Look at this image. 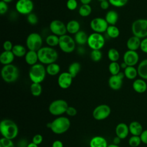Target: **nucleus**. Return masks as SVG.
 I'll return each mask as SVG.
<instances>
[{
	"mask_svg": "<svg viewBox=\"0 0 147 147\" xmlns=\"http://www.w3.org/2000/svg\"><path fill=\"white\" fill-rule=\"evenodd\" d=\"M0 131L3 137L13 140L18 135V127L12 120L4 119L0 123Z\"/></svg>",
	"mask_w": 147,
	"mask_h": 147,
	"instance_id": "nucleus-1",
	"label": "nucleus"
},
{
	"mask_svg": "<svg viewBox=\"0 0 147 147\" xmlns=\"http://www.w3.org/2000/svg\"><path fill=\"white\" fill-rule=\"evenodd\" d=\"M38 61L42 64L48 65L55 63L58 59L57 51L51 47H42L38 51Z\"/></svg>",
	"mask_w": 147,
	"mask_h": 147,
	"instance_id": "nucleus-2",
	"label": "nucleus"
},
{
	"mask_svg": "<svg viewBox=\"0 0 147 147\" xmlns=\"http://www.w3.org/2000/svg\"><path fill=\"white\" fill-rule=\"evenodd\" d=\"M70 125L71 122L67 117L60 116L50 122L48 126L55 134H61L69 129Z\"/></svg>",
	"mask_w": 147,
	"mask_h": 147,
	"instance_id": "nucleus-3",
	"label": "nucleus"
},
{
	"mask_svg": "<svg viewBox=\"0 0 147 147\" xmlns=\"http://www.w3.org/2000/svg\"><path fill=\"white\" fill-rule=\"evenodd\" d=\"M46 74V68L41 63L31 66L29 71V77L32 83H41L45 79Z\"/></svg>",
	"mask_w": 147,
	"mask_h": 147,
	"instance_id": "nucleus-4",
	"label": "nucleus"
},
{
	"mask_svg": "<svg viewBox=\"0 0 147 147\" xmlns=\"http://www.w3.org/2000/svg\"><path fill=\"white\" fill-rule=\"evenodd\" d=\"M2 79L6 83L16 82L20 75V71L17 66L13 64L3 65L1 71Z\"/></svg>",
	"mask_w": 147,
	"mask_h": 147,
	"instance_id": "nucleus-5",
	"label": "nucleus"
},
{
	"mask_svg": "<svg viewBox=\"0 0 147 147\" xmlns=\"http://www.w3.org/2000/svg\"><path fill=\"white\" fill-rule=\"evenodd\" d=\"M131 32L133 36L144 38L147 37V19H137L131 25Z\"/></svg>",
	"mask_w": 147,
	"mask_h": 147,
	"instance_id": "nucleus-6",
	"label": "nucleus"
},
{
	"mask_svg": "<svg viewBox=\"0 0 147 147\" xmlns=\"http://www.w3.org/2000/svg\"><path fill=\"white\" fill-rule=\"evenodd\" d=\"M67 102L64 99H56L52 102L49 107V112L53 115L60 116L66 113L68 107Z\"/></svg>",
	"mask_w": 147,
	"mask_h": 147,
	"instance_id": "nucleus-7",
	"label": "nucleus"
},
{
	"mask_svg": "<svg viewBox=\"0 0 147 147\" xmlns=\"http://www.w3.org/2000/svg\"><path fill=\"white\" fill-rule=\"evenodd\" d=\"M87 44L92 50H100L105 45V38L101 33L93 32L88 36Z\"/></svg>",
	"mask_w": 147,
	"mask_h": 147,
	"instance_id": "nucleus-8",
	"label": "nucleus"
},
{
	"mask_svg": "<svg viewBox=\"0 0 147 147\" xmlns=\"http://www.w3.org/2000/svg\"><path fill=\"white\" fill-rule=\"evenodd\" d=\"M26 45L29 50L37 52L42 47L41 36L36 32L30 33L26 39Z\"/></svg>",
	"mask_w": 147,
	"mask_h": 147,
	"instance_id": "nucleus-9",
	"label": "nucleus"
},
{
	"mask_svg": "<svg viewBox=\"0 0 147 147\" xmlns=\"http://www.w3.org/2000/svg\"><path fill=\"white\" fill-rule=\"evenodd\" d=\"M76 42L75 40L69 35L64 34L59 37V47L64 53H69L75 49Z\"/></svg>",
	"mask_w": 147,
	"mask_h": 147,
	"instance_id": "nucleus-10",
	"label": "nucleus"
},
{
	"mask_svg": "<svg viewBox=\"0 0 147 147\" xmlns=\"http://www.w3.org/2000/svg\"><path fill=\"white\" fill-rule=\"evenodd\" d=\"M16 11L22 15H28L32 13L34 4L32 0H18L15 5Z\"/></svg>",
	"mask_w": 147,
	"mask_h": 147,
	"instance_id": "nucleus-11",
	"label": "nucleus"
},
{
	"mask_svg": "<svg viewBox=\"0 0 147 147\" xmlns=\"http://www.w3.org/2000/svg\"><path fill=\"white\" fill-rule=\"evenodd\" d=\"M111 114L110 107L106 104H102L96 106L92 112L94 118L97 121H101L107 118Z\"/></svg>",
	"mask_w": 147,
	"mask_h": 147,
	"instance_id": "nucleus-12",
	"label": "nucleus"
},
{
	"mask_svg": "<svg viewBox=\"0 0 147 147\" xmlns=\"http://www.w3.org/2000/svg\"><path fill=\"white\" fill-rule=\"evenodd\" d=\"M90 26L94 32L102 34L106 32L109 24L105 18L96 17L91 21Z\"/></svg>",
	"mask_w": 147,
	"mask_h": 147,
	"instance_id": "nucleus-13",
	"label": "nucleus"
},
{
	"mask_svg": "<svg viewBox=\"0 0 147 147\" xmlns=\"http://www.w3.org/2000/svg\"><path fill=\"white\" fill-rule=\"evenodd\" d=\"M49 29L52 34L59 37L66 34L67 32L66 25L63 21L59 20H54L51 22Z\"/></svg>",
	"mask_w": 147,
	"mask_h": 147,
	"instance_id": "nucleus-14",
	"label": "nucleus"
},
{
	"mask_svg": "<svg viewBox=\"0 0 147 147\" xmlns=\"http://www.w3.org/2000/svg\"><path fill=\"white\" fill-rule=\"evenodd\" d=\"M125 77L123 72H120L115 75H111L108 80L109 86L113 90H119L123 84V79Z\"/></svg>",
	"mask_w": 147,
	"mask_h": 147,
	"instance_id": "nucleus-15",
	"label": "nucleus"
},
{
	"mask_svg": "<svg viewBox=\"0 0 147 147\" xmlns=\"http://www.w3.org/2000/svg\"><path fill=\"white\" fill-rule=\"evenodd\" d=\"M123 60L127 66H134L139 61V55L135 51L127 50L124 53Z\"/></svg>",
	"mask_w": 147,
	"mask_h": 147,
	"instance_id": "nucleus-16",
	"label": "nucleus"
},
{
	"mask_svg": "<svg viewBox=\"0 0 147 147\" xmlns=\"http://www.w3.org/2000/svg\"><path fill=\"white\" fill-rule=\"evenodd\" d=\"M73 77L68 72L61 73L57 78V84L62 89L69 88L72 83Z\"/></svg>",
	"mask_w": 147,
	"mask_h": 147,
	"instance_id": "nucleus-17",
	"label": "nucleus"
},
{
	"mask_svg": "<svg viewBox=\"0 0 147 147\" xmlns=\"http://www.w3.org/2000/svg\"><path fill=\"white\" fill-rule=\"evenodd\" d=\"M115 131L116 136L118 137L121 140L126 138L130 133L129 126L123 122L119 123L116 126Z\"/></svg>",
	"mask_w": 147,
	"mask_h": 147,
	"instance_id": "nucleus-18",
	"label": "nucleus"
},
{
	"mask_svg": "<svg viewBox=\"0 0 147 147\" xmlns=\"http://www.w3.org/2000/svg\"><path fill=\"white\" fill-rule=\"evenodd\" d=\"M133 90L137 93L142 94L145 92L147 90V84L144 79H136L132 84Z\"/></svg>",
	"mask_w": 147,
	"mask_h": 147,
	"instance_id": "nucleus-19",
	"label": "nucleus"
},
{
	"mask_svg": "<svg viewBox=\"0 0 147 147\" xmlns=\"http://www.w3.org/2000/svg\"><path fill=\"white\" fill-rule=\"evenodd\" d=\"M141 42V38L135 36H133L127 40L126 42V47L128 50L136 51L137 49L140 48Z\"/></svg>",
	"mask_w": 147,
	"mask_h": 147,
	"instance_id": "nucleus-20",
	"label": "nucleus"
},
{
	"mask_svg": "<svg viewBox=\"0 0 147 147\" xmlns=\"http://www.w3.org/2000/svg\"><path fill=\"white\" fill-rule=\"evenodd\" d=\"M90 147H107L108 144L106 138L102 136L93 137L89 143Z\"/></svg>",
	"mask_w": 147,
	"mask_h": 147,
	"instance_id": "nucleus-21",
	"label": "nucleus"
},
{
	"mask_svg": "<svg viewBox=\"0 0 147 147\" xmlns=\"http://www.w3.org/2000/svg\"><path fill=\"white\" fill-rule=\"evenodd\" d=\"M15 56L12 51H3L0 55V62L3 65L12 64Z\"/></svg>",
	"mask_w": 147,
	"mask_h": 147,
	"instance_id": "nucleus-22",
	"label": "nucleus"
},
{
	"mask_svg": "<svg viewBox=\"0 0 147 147\" xmlns=\"http://www.w3.org/2000/svg\"><path fill=\"white\" fill-rule=\"evenodd\" d=\"M24 57L26 63L31 66L37 64L38 61L37 52L36 51L29 50Z\"/></svg>",
	"mask_w": 147,
	"mask_h": 147,
	"instance_id": "nucleus-23",
	"label": "nucleus"
},
{
	"mask_svg": "<svg viewBox=\"0 0 147 147\" xmlns=\"http://www.w3.org/2000/svg\"><path fill=\"white\" fill-rule=\"evenodd\" d=\"M129 132L132 136H140L143 131V128L142 125L137 121H133L130 123L129 125Z\"/></svg>",
	"mask_w": 147,
	"mask_h": 147,
	"instance_id": "nucleus-24",
	"label": "nucleus"
},
{
	"mask_svg": "<svg viewBox=\"0 0 147 147\" xmlns=\"http://www.w3.org/2000/svg\"><path fill=\"white\" fill-rule=\"evenodd\" d=\"M67 31L69 34H75L80 30V25L79 22L75 20L69 21L66 24Z\"/></svg>",
	"mask_w": 147,
	"mask_h": 147,
	"instance_id": "nucleus-25",
	"label": "nucleus"
},
{
	"mask_svg": "<svg viewBox=\"0 0 147 147\" xmlns=\"http://www.w3.org/2000/svg\"><path fill=\"white\" fill-rule=\"evenodd\" d=\"M105 19L110 25H115L118 20V14L115 10H109L106 13Z\"/></svg>",
	"mask_w": 147,
	"mask_h": 147,
	"instance_id": "nucleus-26",
	"label": "nucleus"
},
{
	"mask_svg": "<svg viewBox=\"0 0 147 147\" xmlns=\"http://www.w3.org/2000/svg\"><path fill=\"white\" fill-rule=\"evenodd\" d=\"M138 75L144 80H147V59L142 60L137 67Z\"/></svg>",
	"mask_w": 147,
	"mask_h": 147,
	"instance_id": "nucleus-27",
	"label": "nucleus"
},
{
	"mask_svg": "<svg viewBox=\"0 0 147 147\" xmlns=\"http://www.w3.org/2000/svg\"><path fill=\"white\" fill-rule=\"evenodd\" d=\"M88 37L87 33L83 30H79L75 34L74 40L76 44L79 45H83L87 43Z\"/></svg>",
	"mask_w": 147,
	"mask_h": 147,
	"instance_id": "nucleus-28",
	"label": "nucleus"
},
{
	"mask_svg": "<svg viewBox=\"0 0 147 147\" xmlns=\"http://www.w3.org/2000/svg\"><path fill=\"white\" fill-rule=\"evenodd\" d=\"M11 51L14 55L18 57H22L25 56L27 52L25 47L21 44L14 45Z\"/></svg>",
	"mask_w": 147,
	"mask_h": 147,
	"instance_id": "nucleus-29",
	"label": "nucleus"
},
{
	"mask_svg": "<svg viewBox=\"0 0 147 147\" xmlns=\"http://www.w3.org/2000/svg\"><path fill=\"white\" fill-rule=\"evenodd\" d=\"M125 76L130 80L134 79L138 75L137 69L133 66H127L123 72Z\"/></svg>",
	"mask_w": 147,
	"mask_h": 147,
	"instance_id": "nucleus-30",
	"label": "nucleus"
},
{
	"mask_svg": "<svg viewBox=\"0 0 147 147\" xmlns=\"http://www.w3.org/2000/svg\"><path fill=\"white\" fill-rule=\"evenodd\" d=\"M46 71L47 74L48 75L51 76H55L60 72V67L58 64L53 63L47 65L46 67Z\"/></svg>",
	"mask_w": 147,
	"mask_h": 147,
	"instance_id": "nucleus-31",
	"label": "nucleus"
},
{
	"mask_svg": "<svg viewBox=\"0 0 147 147\" xmlns=\"http://www.w3.org/2000/svg\"><path fill=\"white\" fill-rule=\"evenodd\" d=\"M81 68L80 64L79 62H72L68 67V72L71 75L73 78H75L78 73L80 72Z\"/></svg>",
	"mask_w": 147,
	"mask_h": 147,
	"instance_id": "nucleus-32",
	"label": "nucleus"
},
{
	"mask_svg": "<svg viewBox=\"0 0 147 147\" xmlns=\"http://www.w3.org/2000/svg\"><path fill=\"white\" fill-rule=\"evenodd\" d=\"M106 32L107 35L111 38H117L120 34L119 29L115 25H109Z\"/></svg>",
	"mask_w": 147,
	"mask_h": 147,
	"instance_id": "nucleus-33",
	"label": "nucleus"
},
{
	"mask_svg": "<svg viewBox=\"0 0 147 147\" xmlns=\"http://www.w3.org/2000/svg\"><path fill=\"white\" fill-rule=\"evenodd\" d=\"M45 41L48 46L53 48V47L59 45V37L53 34H49L46 37Z\"/></svg>",
	"mask_w": 147,
	"mask_h": 147,
	"instance_id": "nucleus-34",
	"label": "nucleus"
},
{
	"mask_svg": "<svg viewBox=\"0 0 147 147\" xmlns=\"http://www.w3.org/2000/svg\"><path fill=\"white\" fill-rule=\"evenodd\" d=\"M107 57L111 62H117L120 57V55L117 49L112 48L109 49L107 52Z\"/></svg>",
	"mask_w": 147,
	"mask_h": 147,
	"instance_id": "nucleus-35",
	"label": "nucleus"
},
{
	"mask_svg": "<svg viewBox=\"0 0 147 147\" xmlns=\"http://www.w3.org/2000/svg\"><path fill=\"white\" fill-rule=\"evenodd\" d=\"M92 12V7L90 5H82L78 10V13L81 17H86L89 16Z\"/></svg>",
	"mask_w": 147,
	"mask_h": 147,
	"instance_id": "nucleus-36",
	"label": "nucleus"
},
{
	"mask_svg": "<svg viewBox=\"0 0 147 147\" xmlns=\"http://www.w3.org/2000/svg\"><path fill=\"white\" fill-rule=\"evenodd\" d=\"M30 92L34 96H38L42 93V86L40 83H32L30 87Z\"/></svg>",
	"mask_w": 147,
	"mask_h": 147,
	"instance_id": "nucleus-37",
	"label": "nucleus"
},
{
	"mask_svg": "<svg viewBox=\"0 0 147 147\" xmlns=\"http://www.w3.org/2000/svg\"><path fill=\"white\" fill-rule=\"evenodd\" d=\"M109 71L111 75H115L120 72L121 66L118 62H111L109 65Z\"/></svg>",
	"mask_w": 147,
	"mask_h": 147,
	"instance_id": "nucleus-38",
	"label": "nucleus"
},
{
	"mask_svg": "<svg viewBox=\"0 0 147 147\" xmlns=\"http://www.w3.org/2000/svg\"><path fill=\"white\" fill-rule=\"evenodd\" d=\"M141 140L140 136H132L129 139L128 143L131 147H137L141 143Z\"/></svg>",
	"mask_w": 147,
	"mask_h": 147,
	"instance_id": "nucleus-39",
	"label": "nucleus"
},
{
	"mask_svg": "<svg viewBox=\"0 0 147 147\" xmlns=\"http://www.w3.org/2000/svg\"><path fill=\"white\" fill-rule=\"evenodd\" d=\"M91 59L94 62L100 61L102 57V53L100 50H92L90 53Z\"/></svg>",
	"mask_w": 147,
	"mask_h": 147,
	"instance_id": "nucleus-40",
	"label": "nucleus"
},
{
	"mask_svg": "<svg viewBox=\"0 0 147 147\" xmlns=\"http://www.w3.org/2000/svg\"><path fill=\"white\" fill-rule=\"evenodd\" d=\"M110 4L116 7L124 6L128 2V0H108Z\"/></svg>",
	"mask_w": 147,
	"mask_h": 147,
	"instance_id": "nucleus-41",
	"label": "nucleus"
},
{
	"mask_svg": "<svg viewBox=\"0 0 147 147\" xmlns=\"http://www.w3.org/2000/svg\"><path fill=\"white\" fill-rule=\"evenodd\" d=\"M0 147H14L12 140L2 137L0 139Z\"/></svg>",
	"mask_w": 147,
	"mask_h": 147,
	"instance_id": "nucleus-42",
	"label": "nucleus"
},
{
	"mask_svg": "<svg viewBox=\"0 0 147 147\" xmlns=\"http://www.w3.org/2000/svg\"><path fill=\"white\" fill-rule=\"evenodd\" d=\"M27 21L32 25H36L38 22V17L36 14L31 13L27 16Z\"/></svg>",
	"mask_w": 147,
	"mask_h": 147,
	"instance_id": "nucleus-43",
	"label": "nucleus"
},
{
	"mask_svg": "<svg viewBox=\"0 0 147 147\" xmlns=\"http://www.w3.org/2000/svg\"><path fill=\"white\" fill-rule=\"evenodd\" d=\"M66 6L69 10H75L78 7V2L76 0H67Z\"/></svg>",
	"mask_w": 147,
	"mask_h": 147,
	"instance_id": "nucleus-44",
	"label": "nucleus"
},
{
	"mask_svg": "<svg viewBox=\"0 0 147 147\" xmlns=\"http://www.w3.org/2000/svg\"><path fill=\"white\" fill-rule=\"evenodd\" d=\"M42 141H43V137L40 134H37L34 135L32 138V142L37 145L41 144Z\"/></svg>",
	"mask_w": 147,
	"mask_h": 147,
	"instance_id": "nucleus-45",
	"label": "nucleus"
},
{
	"mask_svg": "<svg viewBox=\"0 0 147 147\" xmlns=\"http://www.w3.org/2000/svg\"><path fill=\"white\" fill-rule=\"evenodd\" d=\"M8 10V6L7 3L1 1H0V14L1 15H3L5 14Z\"/></svg>",
	"mask_w": 147,
	"mask_h": 147,
	"instance_id": "nucleus-46",
	"label": "nucleus"
},
{
	"mask_svg": "<svg viewBox=\"0 0 147 147\" xmlns=\"http://www.w3.org/2000/svg\"><path fill=\"white\" fill-rule=\"evenodd\" d=\"M13 45L12 42L9 40H6L3 44V48L4 51H11L13 49Z\"/></svg>",
	"mask_w": 147,
	"mask_h": 147,
	"instance_id": "nucleus-47",
	"label": "nucleus"
},
{
	"mask_svg": "<svg viewBox=\"0 0 147 147\" xmlns=\"http://www.w3.org/2000/svg\"><path fill=\"white\" fill-rule=\"evenodd\" d=\"M68 116L74 117L77 114V110L72 107V106H68L65 113Z\"/></svg>",
	"mask_w": 147,
	"mask_h": 147,
	"instance_id": "nucleus-48",
	"label": "nucleus"
},
{
	"mask_svg": "<svg viewBox=\"0 0 147 147\" xmlns=\"http://www.w3.org/2000/svg\"><path fill=\"white\" fill-rule=\"evenodd\" d=\"M140 49L144 53H147V37L144 38L141 40Z\"/></svg>",
	"mask_w": 147,
	"mask_h": 147,
	"instance_id": "nucleus-49",
	"label": "nucleus"
},
{
	"mask_svg": "<svg viewBox=\"0 0 147 147\" xmlns=\"http://www.w3.org/2000/svg\"><path fill=\"white\" fill-rule=\"evenodd\" d=\"M141 142L147 145V129L143 130L140 136Z\"/></svg>",
	"mask_w": 147,
	"mask_h": 147,
	"instance_id": "nucleus-50",
	"label": "nucleus"
},
{
	"mask_svg": "<svg viewBox=\"0 0 147 147\" xmlns=\"http://www.w3.org/2000/svg\"><path fill=\"white\" fill-rule=\"evenodd\" d=\"M109 5H110V3H109V2L107 0L102 1L100 3V7L103 10L107 9L109 8Z\"/></svg>",
	"mask_w": 147,
	"mask_h": 147,
	"instance_id": "nucleus-51",
	"label": "nucleus"
},
{
	"mask_svg": "<svg viewBox=\"0 0 147 147\" xmlns=\"http://www.w3.org/2000/svg\"><path fill=\"white\" fill-rule=\"evenodd\" d=\"M52 147H63V144L60 140H55L53 142Z\"/></svg>",
	"mask_w": 147,
	"mask_h": 147,
	"instance_id": "nucleus-52",
	"label": "nucleus"
},
{
	"mask_svg": "<svg viewBox=\"0 0 147 147\" xmlns=\"http://www.w3.org/2000/svg\"><path fill=\"white\" fill-rule=\"evenodd\" d=\"M121 140V139L120 138H119L118 137L116 136L113 139V144H114L115 145H118L120 143Z\"/></svg>",
	"mask_w": 147,
	"mask_h": 147,
	"instance_id": "nucleus-53",
	"label": "nucleus"
},
{
	"mask_svg": "<svg viewBox=\"0 0 147 147\" xmlns=\"http://www.w3.org/2000/svg\"><path fill=\"white\" fill-rule=\"evenodd\" d=\"M92 0H80V2L82 5H90Z\"/></svg>",
	"mask_w": 147,
	"mask_h": 147,
	"instance_id": "nucleus-54",
	"label": "nucleus"
},
{
	"mask_svg": "<svg viewBox=\"0 0 147 147\" xmlns=\"http://www.w3.org/2000/svg\"><path fill=\"white\" fill-rule=\"evenodd\" d=\"M120 66H121V68H122V69H125L127 67V65L125 63V62H122V63H121V64H120Z\"/></svg>",
	"mask_w": 147,
	"mask_h": 147,
	"instance_id": "nucleus-55",
	"label": "nucleus"
},
{
	"mask_svg": "<svg viewBox=\"0 0 147 147\" xmlns=\"http://www.w3.org/2000/svg\"><path fill=\"white\" fill-rule=\"evenodd\" d=\"M27 147H38V146L37 145H36L35 144H34L32 142L27 145Z\"/></svg>",
	"mask_w": 147,
	"mask_h": 147,
	"instance_id": "nucleus-56",
	"label": "nucleus"
},
{
	"mask_svg": "<svg viewBox=\"0 0 147 147\" xmlns=\"http://www.w3.org/2000/svg\"><path fill=\"white\" fill-rule=\"evenodd\" d=\"M107 147H119V146H118V145H115L114 144H112L110 145H108Z\"/></svg>",
	"mask_w": 147,
	"mask_h": 147,
	"instance_id": "nucleus-57",
	"label": "nucleus"
},
{
	"mask_svg": "<svg viewBox=\"0 0 147 147\" xmlns=\"http://www.w3.org/2000/svg\"><path fill=\"white\" fill-rule=\"evenodd\" d=\"M1 1H3V2H5L7 3H10L11 2H12L13 0H1Z\"/></svg>",
	"mask_w": 147,
	"mask_h": 147,
	"instance_id": "nucleus-58",
	"label": "nucleus"
},
{
	"mask_svg": "<svg viewBox=\"0 0 147 147\" xmlns=\"http://www.w3.org/2000/svg\"><path fill=\"white\" fill-rule=\"evenodd\" d=\"M98 1H99V2H102V1H106V0H98Z\"/></svg>",
	"mask_w": 147,
	"mask_h": 147,
	"instance_id": "nucleus-59",
	"label": "nucleus"
}]
</instances>
